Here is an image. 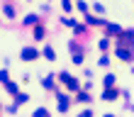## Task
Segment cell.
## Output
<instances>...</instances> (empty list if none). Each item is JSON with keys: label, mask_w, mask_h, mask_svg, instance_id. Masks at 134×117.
<instances>
[{"label": "cell", "mask_w": 134, "mask_h": 117, "mask_svg": "<svg viewBox=\"0 0 134 117\" xmlns=\"http://www.w3.org/2000/svg\"><path fill=\"white\" fill-rule=\"evenodd\" d=\"M88 100H90V98L85 95V93H81V95H78V103H88Z\"/></svg>", "instance_id": "obj_2"}, {"label": "cell", "mask_w": 134, "mask_h": 117, "mask_svg": "<svg viewBox=\"0 0 134 117\" xmlns=\"http://www.w3.org/2000/svg\"><path fill=\"white\" fill-rule=\"evenodd\" d=\"M22 56H25V59H37L39 54H37L34 49H25V51H22Z\"/></svg>", "instance_id": "obj_1"}]
</instances>
